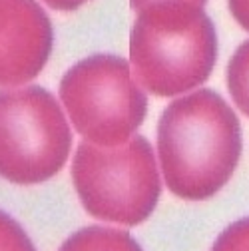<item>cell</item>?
Returning <instances> with one entry per match:
<instances>
[{"instance_id":"12","label":"cell","mask_w":249,"mask_h":251,"mask_svg":"<svg viewBox=\"0 0 249 251\" xmlns=\"http://www.w3.org/2000/svg\"><path fill=\"white\" fill-rule=\"evenodd\" d=\"M46 2L50 8L58 10V12H72V10H78L80 6L88 4L90 0H42Z\"/></svg>"},{"instance_id":"5","label":"cell","mask_w":249,"mask_h":251,"mask_svg":"<svg viewBox=\"0 0 249 251\" xmlns=\"http://www.w3.org/2000/svg\"><path fill=\"white\" fill-rule=\"evenodd\" d=\"M72 132L60 102L42 86L0 92V177L42 183L68 162Z\"/></svg>"},{"instance_id":"4","label":"cell","mask_w":249,"mask_h":251,"mask_svg":"<svg viewBox=\"0 0 249 251\" xmlns=\"http://www.w3.org/2000/svg\"><path fill=\"white\" fill-rule=\"evenodd\" d=\"M60 102L74 130L90 144L116 148L134 138L148 114V98L128 60L88 56L62 76Z\"/></svg>"},{"instance_id":"2","label":"cell","mask_w":249,"mask_h":251,"mask_svg":"<svg viewBox=\"0 0 249 251\" xmlns=\"http://www.w3.org/2000/svg\"><path fill=\"white\" fill-rule=\"evenodd\" d=\"M217 60V34L201 4L155 0L138 10L130 34V66L138 84L160 98L201 86Z\"/></svg>"},{"instance_id":"1","label":"cell","mask_w":249,"mask_h":251,"mask_svg":"<svg viewBox=\"0 0 249 251\" xmlns=\"http://www.w3.org/2000/svg\"><path fill=\"white\" fill-rule=\"evenodd\" d=\"M241 124L213 90L174 100L158 122V160L168 190L190 201L213 198L241 158Z\"/></svg>"},{"instance_id":"7","label":"cell","mask_w":249,"mask_h":251,"mask_svg":"<svg viewBox=\"0 0 249 251\" xmlns=\"http://www.w3.org/2000/svg\"><path fill=\"white\" fill-rule=\"evenodd\" d=\"M58 251H144L128 233L108 226H88L70 235Z\"/></svg>"},{"instance_id":"9","label":"cell","mask_w":249,"mask_h":251,"mask_svg":"<svg viewBox=\"0 0 249 251\" xmlns=\"http://www.w3.org/2000/svg\"><path fill=\"white\" fill-rule=\"evenodd\" d=\"M0 251H36L24 227L0 209Z\"/></svg>"},{"instance_id":"3","label":"cell","mask_w":249,"mask_h":251,"mask_svg":"<svg viewBox=\"0 0 249 251\" xmlns=\"http://www.w3.org/2000/svg\"><path fill=\"white\" fill-rule=\"evenodd\" d=\"M72 181L92 217L120 226L146 222L162 194L158 160L144 136H134L116 148L80 142L72 162Z\"/></svg>"},{"instance_id":"11","label":"cell","mask_w":249,"mask_h":251,"mask_svg":"<svg viewBox=\"0 0 249 251\" xmlns=\"http://www.w3.org/2000/svg\"><path fill=\"white\" fill-rule=\"evenodd\" d=\"M227 4L235 22L249 32V0H227Z\"/></svg>"},{"instance_id":"10","label":"cell","mask_w":249,"mask_h":251,"mask_svg":"<svg viewBox=\"0 0 249 251\" xmlns=\"http://www.w3.org/2000/svg\"><path fill=\"white\" fill-rule=\"evenodd\" d=\"M211 251H249V217L227 226L217 235Z\"/></svg>"},{"instance_id":"13","label":"cell","mask_w":249,"mask_h":251,"mask_svg":"<svg viewBox=\"0 0 249 251\" xmlns=\"http://www.w3.org/2000/svg\"><path fill=\"white\" fill-rule=\"evenodd\" d=\"M130 2H132V8H134V10H140L142 6L149 4V2H155V0H130ZM190 2H196V4H203L205 0H190Z\"/></svg>"},{"instance_id":"6","label":"cell","mask_w":249,"mask_h":251,"mask_svg":"<svg viewBox=\"0 0 249 251\" xmlns=\"http://www.w3.org/2000/svg\"><path fill=\"white\" fill-rule=\"evenodd\" d=\"M54 44L52 22L36 0H0V86L32 82Z\"/></svg>"},{"instance_id":"8","label":"cell","mask_w":249,"mask_h":251,"mask_svg":"<svg viewBox=\"0 0 249 251\" xmlns=\"http://www.w3.org/2000/svg\"><path fill=\"white\" fill-rule=\"evenodd\" d=\"M227 90L237 110L249 118V40L241 42L229 58Z\"/></svg>"}]
</instances>
